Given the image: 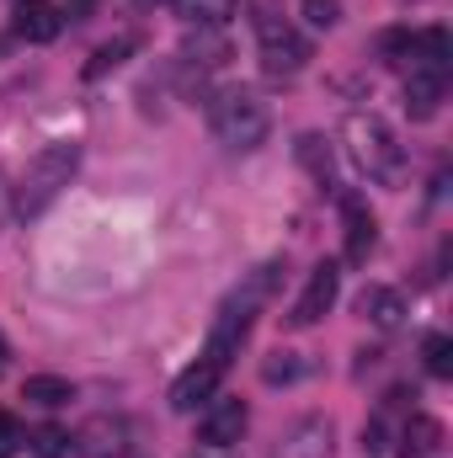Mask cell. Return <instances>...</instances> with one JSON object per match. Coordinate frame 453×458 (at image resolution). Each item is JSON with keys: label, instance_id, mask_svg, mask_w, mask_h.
Listing matches in <instances>:
<instances>
[{"label": "cell", "instance_id": "obj_1", "mask_svg": "<svg viewBox=\"0 0 453 458\" xmlns=\"http://www.w3.org/2000/svg\"><path fill=\"white\" fill-rule=\"evenodd\" d=\"M75 171H81V144H75V139H54V144H43V149L27 160L21 187H11V214L38 219V214H43V208L75 182Z\"/></svg>", "mask_w": 453, "mask_h": 458}, {"label": "cell", "instance_id": "obj_2", "mask_svg": "<svg viewBox=\"0 0 453 458\" xmlns=\"http://www.w3.org/2000/svg\"><path fill=\"white\" fill-rule=\"evenodd\" d=\"M346 149L357 160V171L379 187H400L406 182V149L395 139V128L373 113H352L346 117Z\"/></svg>", "mask_w": 453, "mask_h": 458}, {"label": "cell", "instance_id": "obj_3", "mask_svg": "<svg viewBox=\"0 0 453 458\" xmlns=\"http://www.w3.org/2000/svg\"><path fill=\"white\" fill-rule=\"evenodd\" d=\"M209 128H214V139L229 144V149H256L272 133V113H267V102L256 91L225 86V91L209 97Z\"/></svg>", "mask_w": 453, "mask_h": 458}, {"label": "cell", "instance_id": "obj_4", "mask_svg": "<svg viewBox=\"0 0 453 458\" xmlns=\"http://www.w3.org/2000/svg\"><path fill=\"white\" fill-rule=\"evenodd\" d=\"M256 38H261V64H267V75H299V70H304V59H310V38H304L299 27H288L278 11L261 5V16H256Z\"/></svg>", "mask_w": 453, "mask_h": 458}, {"label": "cell", "instance_id": "obj_5", "mask_svg": "<svg viewBox=\"0 0 453 458\" xmlns=\"http://www.w3.org/2000/svg\"><path fill=\"white\" fill-rule=\"evenodd\" d=\"M245 427H251V405L229 400V394H214L203 405V416H198V443L214 448V454H225V448H235L245 437Z\"/></svg>", "mask_w": 453, "mask_h": 458}, {"label": "cell", "instance_id": "obj_6", "mask_svg": "<svg viewBox=\"0 0 453 458\" xmlns=\"http://www.w3.org/2000/svg\"><path fill=\"white\" fill-rule=\"evenodd\" d=\"M272 458H337V427L326 416H294L272 443Z\"/></svg>", "mask_w": 453, "mask_h": 458}, {"label": "cell", "instance_id": "obj_7", "mask_svg": "<svg viewBox=\"0 0 453 458\" xmlns=\"http://www.w3.org/2000/svg\"><path fill=\"white\" fill-rule=\"evenodd\" d=\"M337 293H341V272H337V261H321V267L310 272L304 293L294 299V310H288V326H294V331H304V326L326 320V310L337 304Z\"/></svg>", "mask_w": 453, "mask_h": 458}, {"label": "cell", "instance_id": "obj_8", "mask_svg": "<svg viewBox=\"0 0 453 458\" xmlns=\"http://www.w3.org/2000/svg\"><path fill=\"white\" fill-rule=\"evenodd\" d=\"M70 454L75 458H123L128 454V427L117 416H91L81 421V432L70 437Z\"/></svg>", "mask_w": 453, "mask_h": 458}, {"label": "cell", "instance_id": "obj_9", "mask_svg": "<svg viewBox=\"0 0 453 458\" xmlns=\"http://www.w3.org/2000/svg\"><path fill=\"white\" fill-rule=\"evenodd\" d=\"M219 378H225V368L219 362H209V357H198L176 384H171V411H198V405H209L214 394H219Z\"/></svg>", "mask_w": 453, "mask_h": 458}, {"label": "cell", "instance_id": "obj_10", "mask_svg": "<svg viewBox=\"0 0 453 458\" xmlns=\"http://www.w3.org/2000/svg\"><path fill=\"white\" fill-rule=\"evenodd\" d=\"M11 16H16V38H27V43H54L64 32V11L54 0H16Z\"/></svg>", "mask_w": 453, "mask_h": 458}, {"label": "cell", "instance_id": "obj_11", "mask_svg": "<svg viewBox=\"0 0 453 458\" xmlns=\"http://www.w3.org/2000/svg\"><path fill=\"white\" fill-rule=\"evenodd\" d=\"M443 97H449V70L411 64V81H406V107H411V117H432Z\"/></svg>", "mask_w": 453, "mask_h": 458}, {"label": "cell", "instance_id": "obj_12", "mask_svg": "<svg viewBox=\"0 0 453 458\" xmlns=\"http://www.w3.org/2000/svg\"><path fill=\"white\" fill-rule=\"evenodd\" d=\"M357 315L368 320V326H379V331H400V320H406V299L395 293V288H363L357 293Z\"/></svg>", "mask_w": 453, "mask_h": 458}, {"label": "cell", "instance_id": "obj_13", "mask_svg": "<svg viewBox=\"0 0 453 458\" xmlns=\"http://www.w3.org/2000/svg\"><path fill=\"white\" fill-rule=\"evenodd\" d=\"M341 225H346V261H368L373 250V214L363 208V198H341Z\"/></svg>", "mask_w": 453, "mask_h": 458}, {"label": "cell", "instance_id": "obj_14", "mask_svg": "<svg viewBox=\"0 0 453 458\" xmlns=\"http://www.w3.org/2000/svg\"><path fill=\"white\" fill-rule=\"evenodd\" d=\"M400 454L406 458H438L443 454V421H432V416H406V427H400Z\"/></svg>", "mask_w": 453, "mask_h": 458}, {"label": "cell", "instance_id": "obj_15", "mask_svg": "<svg viewBox=\"0 0 453 458\" xmlns=\"http://www.w3.org/2000/svg\"><path fill=\"white\" fill-rule=\"evenodd\" d=\"M21 400H27V405H43V411H54V405H70V400H75V384H70V378H59V373H32V378L21 384Z\"/></svg>", "mask_w": 453, "mask_h": 458}, {"label": "cell", "instance_id": "obj_16", "mask_svg": "<svg viewBox=\"0 0 453 458\" xmlns=\"http://www.w3.org/2000/svg\"><path fill=\"white\" fill-rule=\"evenodd\" d=\"M171 5H176L187 21H198V27H225L240 0H171Z\"/></svg>", "mask_w": 453, "mask_h": 458}, {"label": "cell", "instance_id": "obj_17", "mask_svg": "<svg viewBox=\"0 0 453 458\" xmlns=\"http://www.w3.org/2000/svg\"><path fill=\"white\" fill-rule=\"evenodd\" d=\"M27 448L38 458H70V432H64L59 421H43V427L27 432Z\"/></svg>", "mask_w": 453, "mask_h": 458}, {"label": "cell", "instance_id": "obj_18", "mask_svg": "<svg viewBox=\"0 0 453 458\" xmlns=\"http://www.w3.org/2000/svg\"><path fill=\"white\" fill-rule=\"evenodd\" d=\"M133 48H139V38H133V32H123V38H113V43H102V48L91 54V64H86V75L97 81V75H107V70H117V64H123V59L133 54Z\"/></svg>", "mask_w": 453, "mask_h": 458}, {"label": "cell", "instance_id": "obj_19", "mask_svg": "<svg viewBox=\"0 0 453 458\" xmlns=\"http://www.w3.org/2000/svg\"><path fill=\"white\" fill-rule=\"evenodd\" d=\"M422 357H427V373H432V378H453V342L443 331H432V336L422 342Z\"/></svg>", "mask_w": 453, "mask_h": 458}, {"label": "cell", "instance_id": "obj_20", "mask_svg": "<svg viewBox=\"0 0 453 458\" xmlns=\"http://www.w3.org/2000/svg\"><path fill=\"white\" fill-rule=\"evenodd\" d=\"M299 373H304L299 352H272V357L261 362V378H267V384H294Z\"/></svg>", "mask_w": 453, "mask_h": 458}, {"label": "cell", "instance_id": "obj_21", "mask_svg": "<svg viewBox=\"0 0 453 458\" xmlns=\"http://www.w3.org/2000/svg\"><path fill=\"white\" fill-rule=\"evenodd\" d=\"M21 443H27L21 421H16L11 411H0V458H16V454H21Z\"/></svg>", "mask_w": 453, "mask_h": 458}, {"label": "cell", "instance_id": "obj_22", "mask_svg": "<svg viewBox=\"0 0 453 458\" xmlns=\"http://www.w3.org/2000/svg\"><path fill=\"white\" fill-rule=\"evenodd\" d=\"M299 155H304V165H310V171H315L321 182L331 176V149L321 155V139H315V133H304V139H299Z\"/></svg>", "mask_w": 453, "mask_h": 458}, {"label": "cell", "instance_id": "obj_23", "mask_svg": "<svg viewBox=\"0 0 453 458\" xmlns=\"http://www.w3.org/2000/svg\"><path fill=\"white\" fill-rule=\"evenodd\" d=\"M337 0H304V21H310V27H321V32H326V27H337Z\"/></svg>", "mask_w": 453, "mask_h": 458}, {"label": "cell", "instance_id": "obj_24", "mask_svg": "<svg viewBox=\"0 0 453 458\" xmlns=\"http://www.w3.org/2000/svg\"><path fill=\"white\" fill-rule=\"evenodd\" d=\"M5 219H11V176L0 171V229H5Z\"/></svg>", "mask_w": 453, "mask_h": 458}, {"label": "cell", "instance_id": "obj_25", "mask_svg": "<svg viewBox=\"0 0 453 458\" xmlns=\"http://www.w3.org/2000/svg\"><path fill=\"white\" fill-rule=\"evenodd\" d=\"M91 5H97V0H64V16H75V21H86V16H91Z\"/></svg>", "mask_w": 453, "mask_h": 458}, {"label": "cell", "instance_id": "obj_26", "mask_svg": "<svg viewBox=\"0 0 453 458\" xmlns=\"http://www.w3.org/2000/svg\"><path fill=\"white\" fill-rule=\"evenodd\" d=\"M5 357H11V352H5V336H0V373H5Z\"/></svg>", "mask_w": 453, "mask_h": 458}]
</instances>
